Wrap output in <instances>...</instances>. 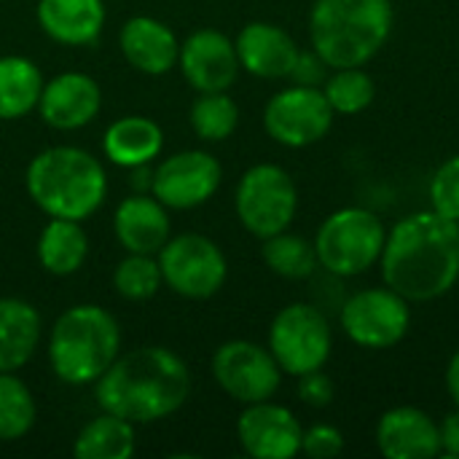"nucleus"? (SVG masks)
Here are the masks:
<instances>
[{
    "instance_id": "37",
    "label": "nucleus",
    "mask_w": 459,
    "mask_h": 459,
    "mask_svg": "<svg viewBox=\"0 0 459 459\" xmlns=\"http://www.w3.org/2000/svg\"><path fill=\"white\" fill-rule=\"evenodd\" d=\"M446 387H449L452 401L459 406V352H455V358L449 360V368H446Z\"/></svg>"
},
{
    "instance_id": "14",
    "label": "nucleus",
    "mask_w": 459,
    "mask_h": 459,
    "mask_svg": "<svg viewBox=\"0 0 459 459\" xmlns=\"http://www.w3.org/2000/svg\"><path fill=\"white\" fill-rule=\"evenodd\" d=\"M178 65L199 94L229 91L242 70L234 40L212 27L196 30L180 43Z\"/></svg>"
},
{
    "instance_id": "4",
    "label": "nucleus",
    "mask_w": 459,
    "mask_h": 459,
    "mask_svg": "<svg viewBox=\"0 0 459 459\" xmlns=\"http://www.w3.org/2000/svg\"><path fill=\"white\" fill-rule=\"evenodd\" d=\"M390 0H315L309 13L312 48L328 67H363L387 43Z\"/></svg>"
},
{
    "instance_id": "24",
    "label": "nucleus",
    "mask_w": 459,
    "mask_h": 459,
    "mask_svg": "<svg viewBox=\"0 0 459 459\" xmlns=\"http://www.w3.org/2000/svg\"><path fill=\"white\" fill-rule=\"evenodd\" d=\"M89 255V237L81 221L48 218L38 237V261L54 277L75 274Z\"/></svg>"
},
{
    "instance_id": "17",
    "label": "nucleus",
    "mask_w": 459,
    "mask_h": 459,
    "mask_svg": "<svg viewBox=\"0 0 459 459\" xmlns=\"http://www.w3.org/2000/svg\"><path fill=\"white\" fill-rule=\"evenodd\" d=\"M377 446L387 459H433L441 455V428L428 411L398 406L382 414Z\"/></svg>"
},
{
    "instance_id": "30",
    "label": "nucleus",
    "mask_w": 459,
    "mask_h": 459,
    "mask_svg": "<svg viewBox=\"0 0 459 459\" xmlns=\"http://www.w3.org/2000/svg\"><path fill=\"white\" fill-rule=\"evenodd\" d=\"M328 105L333 108V113L342 116H355L360 110H366L374 97H377V86L374 78L360 70V67H339L331 78H325V89H323Z\"/></svg>"
},
{
    "instance_id": "10",
    "label": "nucleus",
    "mask_w": 459,
    "mask_h": 459,
    "mask_svg": "<svg viewBox=\"0 0 459 459\" xmlns=\"http://www.w3.org/2000/svg\"><path fill=\"white\" fill-rule=\"evenodd\" d=\"M411 325L409 301L393 288H368L347 299L342 307L344 333L366 350L395 347Z\"/></svg>"
},
{
    "instance_id": "16",
    "label": "nucleus",
    "mask_w": 459,
    "mask_h": 459,
    "mask_svg": "<svg viewBox=\"0 0 459 459\" xmlns=\"http://www.w3.org/2000/svg\"><path fill=\"white\" fill-rule=\"evenodd\" d=\"M102 108V91L94 78L86 73H59L43 83L38 113L51 129H81L97 118Z\"/></svg>"
},
{
    "instance_id": "8",
    "label": "nucleus",
    "mask_w": 459,
    "mask_h": 459,
    "mask_svg": "<svg viewBox=\"0 0 459 459\" xmlns=\"http://www.w3.org/2000/svg\"><path fill=\"white\" fill-rule=\"evenodd\" d=\"M333 336L325 315L312 304H288L269 328V352L282 374L304 377L320 371L331 358Z\"/></svg>"
},
{
    "instance_id": "3",
    "label": "nucleus",
    "mask_w": 459,
    "mask_h": 459,
    "mask_svg": "<svg viewBox=\"0 0 459 459\" xmlns=\"http://www.w3.org/2000/svg\"><path fill=\"white\" fill-rule=\"evenodd\" d=\"M27 194L48 218L86 221L108 196V175L100 159L75 145L40 151L27 167Z\"/></svg>"
},
{
    "instance_id": "6",
    "label": "nucleus",
    "mask_w": 459,
    "mask_h": 459,
    "mask_svg": "<svg viewBox=\"0 0 459 459\" xmlns=\"http://www.w3.org/2000/svg\"><path fill=\"white\" fill-rule=\"evenodd\" d=\"M385 239V226L371 210H336L323 221L315 237L317 264L336 277H358L382 258Z\"/></svg>"
},
{
    "instance_id": "29",
    "label": "nucleus",
    "mask_w": 459,
    "mask_h": 459,
    "mask_svg": "<svg viewBox=\"0 0 459 459\" xmlns=\"http://www.w3.org/2000/svg\"><path fill=\"white\" fill-rule=\"evenodd\" d=\"M188 118H191V126L199 140L221 143L234 134V129L239 124V108L226 91H210V94H202L191 105Z\"/></svg>"
},
{
    "instance_id": "15",
    "label": "nucleus",
    "mask_w": 459,
    "mask_h": 459,
    "mask_svg": "<svg viewBox=\"0 0 459 459\" xmlns=\"http://www.w3.org/2000/svg\"><path fill=\"white\" fill-rule=\"evenodd\" d=\"M304 428L296 414L280 403H247L237 420V438L255 459H290L301 452Z\"/></svg>"
},
{
    "instance_id": "21",
    "label": "nucleus",
    "mask_w": 459,
    "mask_h": 459,
    "mask_svg": "<svg viewBox=\"0 0 459 459\" xmlns=\"http://www.w3.org/2000/svg\"><path fill=\"white\" fill-rule=\"evenodd\" d=\"M40 30L62 46H89L102 35V0H38Z\"/></svg>"
},
{
    "instance_id": "19",
    "label": "nucleus",
    "mask_w": 459,
    "mask_h": 459,
    "mask_svg": "<svg viewBox=\"0 0 459 459\" xmlns=\"http://www.w3.org/2000/svg\"><path fill=\"white\" fill-rule=\"evenodd\" d=\"M234 46L242 70L255 78H288L299 56L296 40L282 27L269 22L245 24Z\"/></svg>"
},
{
    "instance_id": "22",
    "label": "nucleus",
    "mask_w": 459,
    "mask_h": 459,
    "mask_svg": "<svg viewBox=\"0 0 459 459\" xmlns=\"http://www.w3.org/2000/svg\"><path fill=\"white\" fill-rule=\"evenodd\" d=\"M164 148V132L156 121L145 116H121L116 118L105 137L102 151L110 164L132 169L140 164H151Z\"/></svg>"
},
{
    "instance_id": "35",
    "label": "nucleus",
    "mask_w": 459,
    "mask_h": 459,
    "mask_svg": "<svg viewBox=\"0 0 459 459\" xmlns=\"http://www.w3.org/2000/svg\"><path fill=\"white\" fill-rule=\"evenodd\" d=\"M299 395L304 403L315 406V409H323L333 401V382L320 371H309L304 377H299Z\"/></svg>"
},
{
    "instance_id": "34",
    "label": "nucleus",
    "mask_w": 459,
    "mask_h": 459,
    "mask_svg": "<svg viewBox=\"0 0 459 459\" xmlns=\"http://www.w3.org/2000/svg\"><path fill=\"white\" fill-rule=\"evenodd\" d=\"M288 78H293L299 86H320L328 78V65L315 48L312 51H299L296 65H293Z\"/></svg>"
},
{
    "instance_id": "23",
    "label": "nucleus",
    "mask_w": 459,
    "mask_h": 459,
    "mask_svg": "<svg viewBox=\"0 0 459 459\" xmlns=\"http://www.w3.org/2000/svg\"><path fill=\"white\" fill-rule=\"evenodd\" d=\"M40 315L22 299H0V371H19L38 352Z\"/></svg>"
},
{
    "instance_id": "28",
    "label": "nucleus",
    "mask_w": 459,
    "mask_h": 459,
    "mask_svg": "<svg viewBox=\"0 0 459 459\" xmlns=\"http://www.w3.org/2000/svg\"><path fill=\"white\" fill-rule=\"evenodd\" d=\"M38 417L35 398L30 387L13 377V371H0V441L24 438Z\"/></svg>"
},
{
    "instance_id": "20",
    "label": "nucleus",
    "mask_w": 459,
    "mask_h": 459,
    "mask_svg": "<svg viewBox=\"0 0 459 459\" xmlns=\"http://www.w3.org/2000/svg\"><path fill=\"white\" fill-rule=\"evenodd\" d=\"M118 46L124 59L145 75L169 73L178 65V54H180V43L175 32L164 22L151 16L129 19L121 27Z\"/></svg>"
},
{
    "instance_id": "12",
    "label": "nucleus",
    "mask_w": 459,
    "mask_h": 459,
    "mask_svg": "<svg viewBox=\"0 0 459 459\" xmlns=\"http://www.w3.org/2000/svg\"><path fill=\"white\" fill-rule=\"evenodd\" d=\"M264 126L269 137L285 148H307L320 143L333 126V108L317 86H290L277 91L266 110Z\"/></svg>"
},
{
    "instance_id": "36",
    "label": "nucleus",
    "mask_w": 459,
    "mask_h": 459,
    "mask_svg": "<svg viewBox=\"0 0 459 459\" xmlns=\"http://www.w3.org/2000/svg\"><path fill=\"white\" fill-rule=\"evenodd\" d=\"M438 428H441V452H446L449 457H459V406Z\"/></svg>"
},
{
    "instance_id": "25",
    "label": "nucleus",
    "mask_w": 459,
    "mask_h": 459,
    "mask_svg": "<svg viewBox=\"0 0 459 459\" xmlns=\"http://www.w3.org/2000/svg\"><path fill=\"white\" fill-rule=\"evenodd\" d=\"M43 73L27 56H0V121H16L38 108Z\"/></svg>"
},
{
    "instance_id": "13",
    "label": "nucleus",
    "mask_w": 459,
    "mask_h": 459,
    "mask_svg": "<svg viewBox=\"0 0 459 459\" xmlns=\"http://www.w3.org/2000/svg\"><path fill=\"white\" fill-rule=\"evenodd\" d=\"M221 161L207 151H180L153 169L151 194L167 210H194L221 188Z\"/></svg>"
},
{
    "instance_id": "32",
    "label": "nucleus",
    "mask_w": 459,
    "mask_h": 459,
    "mask_svg": "<svg viewBox=\"0 0 459 459\" xmlns=\"http://www.w3.org/2000/svg\"><path fill=\"white\" fill-rule=\"evenodd\" d=\"M430 204L438 215L459 223V156L438 167L430 180Z\"/></svg>"
},
{
    "instance_id": "18",
    "label": "nucleus",
    "mask_w": 459,
    "mask_h": 459,
    "mask_svg": "<svg viewBox=\"0 0 459 459\" xmlns=\"http://www.w3.org/2000/svg\"><path fill=\"white\" fill-rule=\"evenodd\" d=\"M113 231L126 253L159 255L172 237L169 212L153 194H132L116 207Z\"/></svg>"
},
{
    "instance_id": "33",
    "label": "nucleus",
    "mask_w": 459,
    "mask_h": 459,
    "mask_svg": "<svg viewBox=\"0 0 459 459\" xmlns=\"http://www.w3.org/2000/svg\"><path fill=\"white\" fill-rule=\"evenodd\" d=\"M301 452L312 459H333L344 452V436L333 425H312L301 436Z\"/></svg>"
},
{
    "instance_id": "7",
    "label": "nucleus",
    "mask_w": 459,
    "mask_h": 459,
    "mask_svg": "<svg viewBox=\"0 0 459 459\" xmlns=\"http://www.w3.org/2000/svg\"><path fill=\"white\" fill-rule=\"evenodd\" d=\"M239 223L258 239L274 237L285 231L299 207V191L293 178L277 164H255L250 167L234 196Z\"/></svg>"
},
{
    "instance_id": "11",
    "label": "nucleus",
    "mask_w": 459,
    "mask_h": 459,
    "mask_svg": "<svg viewBox=\"0 0 459 459\" xmlns=\"http://www.w3.org/2000/svg\"><path fill=\"white\" fill-rule=\"evenodd\" d=\"M212 377L229 398L247 406L272 401V395L280 390L282 368L266 347L237 339L215 350Z\"/></svg>"
},
{
    "instance_id": "2",
    "label": "nucleus",
    "mask_w": 459,
    "mask_h": 459,
    "mask_svg": "<svg viewBox=\"0 0 459 459\" xmlns=\"http://www.w3.org/2000/svg\"><path fill=\"white\" fill-rule=\"evenodd\" d=\"M94 385L100 409L132 425L167 420L191 395L188 366L167 347H140L118 355Z\"/></svg>"
},
{
    "instance_id": "9",
    "label": "nucleus",
    "mask_w": 459,
    "mask_h": 459,
    "mask_svg": "<svg viewBox=\"0 0 459 459\" xmlns=\"http://www.w3.org/2000/svg\"><path fill=\"white\" fill-rule=\"evenodd\" d=\"M159 266L164 285L178 296L204 301L215 296L229 274L223 250L202 234H178L169 237L159 250Z\"/></svg>"
},
{
    "instance_id": "5",
    "label": "nucleus",
    "mask_w": 459,
    "mask_h": 459,
    "mask_svg": "<svg viewBox=\"0 0 459 459\" xmlns=\"http://www.w3.org/2000/svg\"><path fill=\"white\" fill-rule=\"evenodd\" d=\"M121 355V328L116 317L97 304L65 309L48 333V363L59 382L94 385Z\"/></svg>"
},
{
    "instance_id": "1",
    "label": "nucleus",
    "mask_w": 459,
    "mask_h": 459,
    "mask_svg": "<svg viewBox=\"0 0 459 459\" xmlns=\"http://www.w3.org/2000/svg\"><path fill=\"white\" fill-rule=\"evenodd\" d=\"M385 285L406 301H433L459 280V223L436 210L406 215L385 239Z\"/></svg>"
},
{
    "instance_id": "26",
    "label": "nucleus",
    "mask_w": 459,
    "mask_h": 459,
    "mask_svg": "<svg viewBox=\"0 0 459 459\" xmlns=\"http://www.w3.org/2000/svg\"><path fill=\"white\" fill-rule=\"evenodd\" d=\"M73 455L78 459H129L134 455V425L102 411L78 430Z\"/></svg>"
},
{
    "instance_id": "27",
    "label": "nucleus",
    "mask_w": 459,
    "mask_h": 459,
    "mask_svg": "<svg viewBox=\"0 0 459 459\" xmlns=\"http://www.w3.org/2000/svg\"><path fill=\"white\" fill-rule=\"evenodd\" d=\"M261 255L266 266L285 280H307L320 266L315 245L299 234H288V229L274 237H266Z\"/></svg>"
},
{
    "instance_id": "31",
    "label": "nucleus",
    "mask_w": 459,
    "mask_h": 459,
    "mask_svg": "<svg viewBox=\"0 0 459 459\" xmlns=\"http://www.w3.org/2000/svg\"><path fill=\"white\" fill-rule=\"evenodd\" d=\"M164 285L159 258L129 253L113 272V288L126 301H148Z\"/></svg>"
}]
</instances>
